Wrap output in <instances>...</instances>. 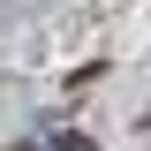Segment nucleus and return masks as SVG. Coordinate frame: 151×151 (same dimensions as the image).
Here are the masks:
<instances>
[{"label": "nucleus", "instance_id": "1", "mask_svg": "<svg viewBox=\"0 0 151 151\" xmlns=\"http://www.w3.org/2000/svg\"><path fill=\"white\" fill-rule=\"evenodd\" d=\"M53 151H91V136H76V129H68V136H60Z\"/></svg>", "mask_w": 151, "mask_h": 151}]
</instances>
